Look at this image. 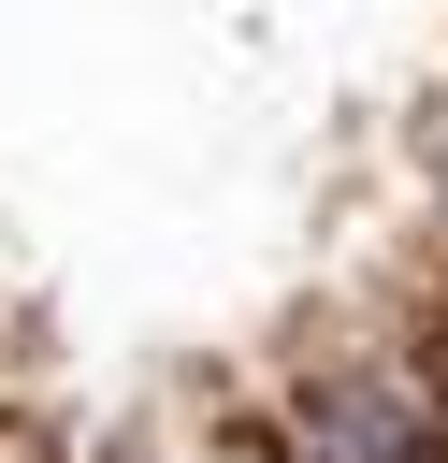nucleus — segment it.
<instances>
[{
    "instance_id": "obj_1",
    "label": "nucleus",
    "mask_w": 448,
    "mask_h": 463,
    "mask_svg": "<svg viewBox=\"0 0 448 463\" xmlns=\"http://www.w3.org/2000/svg\"><path fill=\"white\" fill-rule=\"evenodd\" d=\"M275 449L289 463H434L448 449V405H434L419 362H318L289 391V434Z\"/></svg>"
},
{
    "instance_id": "obj_2",
    "label": "nucleus",
    "mask_w": 448,
    "mask_h": 463,
    "mask_svg": "<svg viewBox=\"0 0 448 463\" xmlns=\"http://www.w3.org/2000/svg\"><path fill=\"white\" fill-rule=\"evenodd\" d=\"M231 463H289V449H231Z\"/></svg>"
},
{
    "instance_id": "obj_3",
    "label": "nucleus",
    "mask_w": 448,
    "mask_h": 463,
    "mask_svg": "<svg viewBox=\"0 0 448 463\" xmlns=\"http://www.w3.org/2000/svg\"><path fill=\"white\" fill-rule=\"evenodd\" d=\"M434 463H448V449H434Z\"/></svg>"
}]
</instances>
